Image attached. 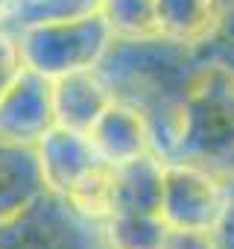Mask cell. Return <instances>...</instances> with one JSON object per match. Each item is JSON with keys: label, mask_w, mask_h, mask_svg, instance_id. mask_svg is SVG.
Here are the masks:
<instances>
[{"label": "cell", "mask_w": 234, "mask_h": 249, "mask_svg": "<svg viewBox=\"0 0 234 249\" xmlns=\"http://www.w3.org/2000/svg\"><path fill=\"white\" fill-rule=\"evenodd\" d=\"M15 41L27 71L44 79H59L67 73L94 71L100 59L108 53L114 36L102 12L94 6L73 15L30 21Z\"/></svg>", "instance_id": "6da1fadb"}, {"label": "cell", "mask_w": 234, "mask_h": 249, "mask_svg": "<svg viewBox=\"0 0 234 249\" xmlns=\"http://www.w3.org/2000/svg\"><path fill=\"white\" fill-rule=\"evenodd\" d=\"M158 214L167 229H219L228 217V191L196 161L161 159Z\"/></svg>", "instance_id": "7a4b0ae2"}, {"label": "cell", "mask_w": 234, "mask_h": 249, "mask_svg": "<svg viewBox=\"0 0 234 249\" xmlns=\"http://www.w3.org/2000/svg\"><path fill=\"white\" fill-rule=\"evenodd\" d=\"M85 135L94 156L111 167L132 164L152 153V126L147 114L132 103L111 100L85 129Z\"/></svg>", "instance_id": "3957f363"}, {"label": "cell", "mask_w": 234, "mask_h": 249, "mask_svg": "<svg viewBox=\"0 0 234 249\" xmlns=\"http://www.w3.org/2000/svg\"><path fill=\"white\" fill-rule=\"evenodd\" d=\"M50 126H53L50 82L24 68L21 76L0 94V141L30 147Z\"/></svg>", "instance_id": "277c9868"}, {"label": "cell", "mask_w": 234, "mask_h": 249, "mask_svg": "<svg viewBox=\"0 0 234 249\" xmlns=\"http://www.w3.org/2000/svg\"><path fill=\"white\" fill-rule=\"evenodd\" d=\"M91 161H97V156H94L85 132L53 123L35 141V164H38L41 185L56 196H62L65 188L70 185V179L79 170H85Z\"/></svg>", "instance_id": "5b68a950"}, {"label": "cell", "mask_w": 234, "mask_h": 249, "mask_svg": "<svg viewBox=\"0 0 234 249\" xmlns=\"http://www.w3.org/2000/svg\"><path fill=\"white\" fill-rule=\"evenodd\" d=\"M50 82V106H53V123L76 132H85L97 114L114 100V94L105 88V82L94 71L67 73Z\"/></svg>", "instance_id": "8992f818"}, {"label": "cell", "mask_w": 234, "mask_h": 249, "mask_svg": "<svg viewBox=\"0 0 234 249\" xmlns=\"http://www.w3.org/2000/svg\"><path fill=\"white\" fill-rule=\"evenodd\" d=\"M155 36L173 44H202L219 30L217 0H152Z\"/></svg>", "instance_id": "52a82bcc"}, {"label": "cell", "mask_w": 234, "mask_h": 249, "mask_svg": "<svg viewBox=\"0 0 234 249\" xmlns=\"http://www.w3.org/2000/svg\"><path fill=\"white\" fill-rule=\"evenodd\" d=\"M65 205L94 223H102L117 208V167L105 161H91L85 170H79L70 185L62 194Z\"/></svg>", "instance_id": "ba28073f"}, {"label": "cell", "mask_w": 234, "mask_h": 249, "mask_svg": "<svg viewBox=\"0 0 234 249\" xmlns=\"http://www.w3.org/2000/svg\"><path fill=\"white\" fill-rule=\"evenodd\" d=\"M102 237L108 249H164L167 223L152 208L117 205L102 220Z\"/></svg>", "instance_id": "9c48e42d"}, {"label": "cell", "mask_w": 234, "mask_h": 249, "mask_svg": "<svg viewBox=\"0 0 234 249\" xmlns=\"http://www.w3.org/2000/svg\"><path fill=\"white\" fill-rule=\"evenodd\" d=\"M97 9L102 12L114 38H158L152 21V0H100Z\"/></svg>", "instance_id": "30bf717a"}, {"label": "cell", "mask_w": 234, "mask_h": 249, "mask_svg": "<svg viewBox=\"0 0 234 249\" xmlns=\"http://www.w3.org/2000/svg\"><path fill=\"white\" fill-rule=\"evenodd\" d=\"M164 249H222L217 229H167Z\"/></svg>", "instance_id": "8fae6325"}, {"label": "cell", "mask_w": 234, "mask_h": 249, "mask_svg": "<svg viewBox=\"0 0 234 249\" xmlns=\"http://www.w3.org/2000/svg\"><path fill=\"white\" fill-rule=\"evenodd\" d=\"M21 71H24V62H21L18 41L0 30V94L21 76Z\"/></svg>", "instance_id": "7c38bea8"}, {"label": "cell", "mask_w": 234, "mask_h": 249, "mask_svg": "<svg viewBox=\"0 0 234 249\" xmlns=\"http://www.w3.org/2000/svg\"><path fill=\"white\" fill-rule=\"evenodd\" d=\"M12 12V0H0V24H3Z\"/></svg>", "instance_id": "4fadbf2b"}]
</instances>
